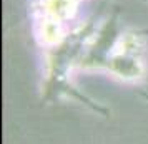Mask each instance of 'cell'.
<instances>
[{"label":"cell","mask_w":148,"mask_h":144,"mask_svg":"<svg viewBox=\"0 0 148 144\" xmlns=\"http://www.w3.org/2000/svg\"><path fill=\"white\" fill-rule=\"evenodd\" d=\"M75 7H77V0H45L43 5L48 19L58 22L70 19L75 12Z\"/></svg>","instance_id":"1"},{"label":"cell","mask_w":148,"mask_h":144,"mask_svg":"<svg viewBox=\"0 0 148 144\" xmlns=\"http://www.w3.org/2000/svg\"><path fill=\"white\" fill-rule=\"evenodd\" d=\"M42 37L47 44H57L62 40L63 37V30H62V22L53 20V19H48L43 22V27H42Z\"/></svg>","instance_id":"2"}]
</instances>
